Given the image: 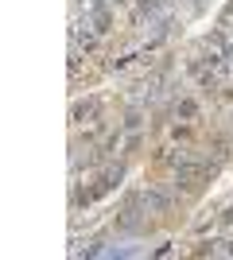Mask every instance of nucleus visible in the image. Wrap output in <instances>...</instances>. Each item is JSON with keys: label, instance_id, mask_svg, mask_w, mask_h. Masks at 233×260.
<instances>
[{"label": "nucleus", "instance_id": "1", "mask_svg": "<svg viewBox=\"0 0 233 260\" xmlns=\"http://www.w3.org/2000/svg\"><path fill=\"white\" fill-rule=\"evenodd\" d=\"M144 217H148V206H144V190H132V194L124 198L121 214H117V229H121V233H136V229L144 225Z\"/></svg>", "mask_w": 233, "mask_h": 260}, {"label": "nucleus", "instance_id": "2", "mask_svg": "<svg viewBox=\"0 0 233 260\" xmlns=\"http://www.w3.org/2000/svg\"><path fill=\"white\" fill-rule=\"evenodd\" d=\"M132 20H136V27H155V23L171 20V0H136Z\"/></svg>", "mask_w": 233, "mask_h": 260}, {"label": "nucleus", "instance_id": "3", "mask_svg": "<svg viewBox=\"0 0 233 260\" xmlns=\"http://www.w3.org/2000/svg\"><path fill=\"white\" fill-rule=\"evenodd\" d=\"M97 113H101V101H97V98L74 101V105H70V124H74V128H82V124H93V120H97Z\"/></svg>", "mask_w": 233, "mask_h": 260}, {"label": "nucleus", "instance_id": "4", "mask_svg": "<svg viewBox=\"0 0 233 260\" xmlns=\"http://www.w3.org/2000/svg\"><path fill=\"white\" fill-rule=\"evenodd\" d=\"M144 206H148V214H152V217H163V214H171L175 198L167 194V190H155V186H148V190H144Z\"/></svg>", "mask_w": 233, "mask_h": 260}, {"label": "nucleus", "instance_id": "5", "mask_svg": "<svg viewBox=\"0 0 233 260\" xmlns=\"http://www.w3.org/2000/svg\"><path fill=\"white\" fill-rule=\"evenodd\" d=\"M86 20H89V27H93L97 35H109L113 31V4H101V8L86 12Z\"/></svg>", "mask_w": 233, "mask_h": 260}, {"label": "nucleus", "instance_id": "6", "mask_svg": "<svg viewBox=\"0 0 233 260\" xmlns=\"http://www.w3.org/2000/svg\"><path fill=\"white\" fill-rule=\"evenodd\" d=\"M124 179V171L121 167H105V171H101V179H97V186H93V198H101V194H109L113 186L121 183Z\"/></svg>", "mask_w": 233, "mask_h": 260}, {"label": "nucleus", "instance_id": "7", "mask_svg": "<svg viewBox=\"0 0 233 260\" xmlns=\"http://www.w3.org/2000/svg\"><path fill=\"white\" fill-rule=\"evenodd\" d=\"M175 117L187 120V124H190V120H198V101H194V98H179L175 101Z\"/></svg>", "mask_w": 233, "mask_h": 260}, {"label": "nucleus", "instance_id": "8", "mask_svg": "<svg viewBox=\"0 0 233 260\" xmlns=\"http://www.w3.org/2000/svg\"><path fill=\"white\" fill-rule=\"evenodd\" d=\"M202 252H210V256H233V237H222V241H210Z\"/></svg>", "mask_w": 233, "mask_h": 260}, {"label": "nucleus", "instance_id": "9", "mask_svg": "<svg viewBox=\"0 0 233 260\" xmlns=\"http://www.w3.org/2000/svg\"><path fill=\"white\" fill-rule=\"evenodd\" d=\"M121 128H124V132H140V128H144V113H140V109H128Z\"/></svg>", "mask_w": 233, "mask_h": 260}, {"label": "nucleus", "instance_id": "10", "mask_svg": "<svg viewBox=\"0 0 233 260\" xmlns=\"http://www.w3.org/2000/svg\"><path fill=\"white\" fill-rule=\"evenodd\" d=\"M218 74H222V78H233V43H229V51H225L222 66H218Z\"/></svg>", "mask_w": 233, "mask_h": 260}, {"label": "nucleus", "instance_id": "11", "mask_svg": "<svg viewBox=\"0 0 233 260\" xmlns=\"http://www.w3.org/2000/svg\"><path fill=\"white\" fill-rule=\"evenodd\" d=\"M222 221H225V225H233V206H225V210H222Z\"/></svg>", "mask_w": 233, "mask_h": 260}]
</instances>
